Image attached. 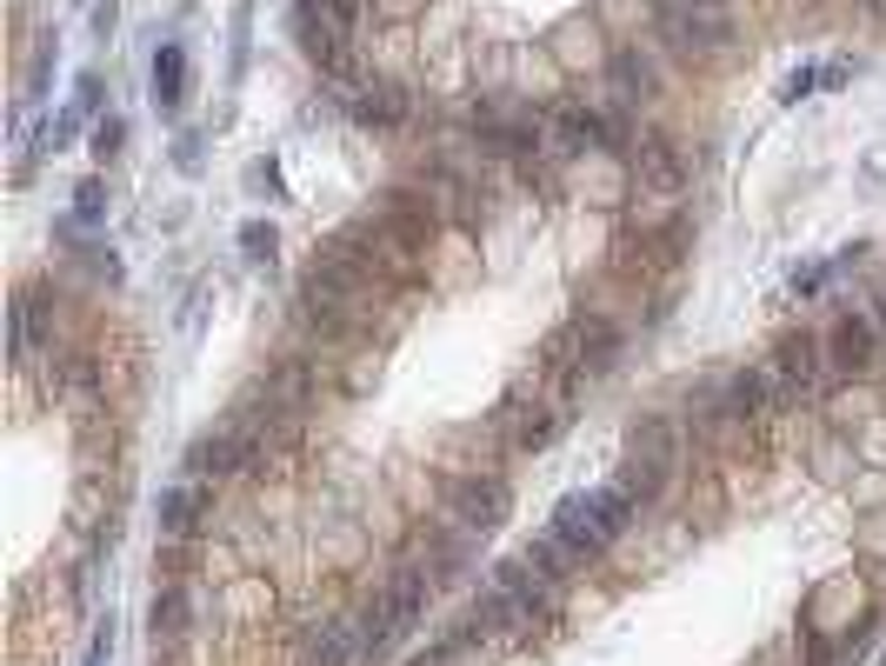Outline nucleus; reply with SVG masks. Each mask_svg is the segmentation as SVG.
<instances>
[{"label": "nucleus", "instance_id": "cd10ccee", "mask_svg": "<svg viewBox=\"0 0 886 666\" xmlns=\"http://www.w3.org/2000/svg\"><path fill=\"white\" fill-rule=\"evenodd\" d=\"M120 140H127V127H120V120H101V127H94V153H101V160H107Z\"/></svg>", "mask_w": 886, "mask_h": 666}, {"label": "nucleus", "instance_id": "39448f33", "mask_svg": "<svg viewBox=\"0 0 886 666\" xmlns=\"http://www.w3.org/2000/svg\"><path fill=\"white\" fill-rule=\"evenodd\" d=\"M773 393L780 400H807V393H820V380H827V360H820V341H807V333H786V341L773 347Z\"/></svg>", "mask_w": 886, "mask_h": 666}, {"label": "nucleus", "instance_id": "20e7f679", "mask_svg": "<svg viewBox=\"0 0 886 666\" xmlns=\"http://www.w3.org/2000/svg\"><path fill=\"white\" fill-rule=\"evenodd\" d=\"M660 27H667V41H674L680 54H720V47L734 41L727 14H713L706 0H667V8H660Z\"/></svg>", "mask_w": 886, "mask_h": 666}, {"label": "nucleus", "instance_id": "9b49d317", "mask_svg": "<svg viewBox=\"0 0 886 666\" xmlns=\"http://www.w3.org/2000/svg\"><path fill=\"white\" fill-rule=\"evenodd\" d=\"M633 174L647 181L654 194H680V187H687V166H680L674 140H660V134H647V140H640V153H633Z\"/></svg>", "mask_w": 886, "mask_h": 666}, {"label": "nucleus", "instance_id": "6ab92c4d", "mask_svg": "<svg viewBox=\"0 0 886 666\" xmlns=\"http://www.w3.org/2000/svg\"><path fill=\"white\" fill-rule=\"evenodd\" d=\"M354 659H360V620H354V627H327L307 666H354Z\"/></svg>", "mask_w": 886, "mask_h": 666}, {"label": "nucleus", "instance_id": "c756f323", "mask_svg": "<svg viewBox=\"0 0 886 666\" xmlns=\"http://www.w3.org/2000/svg\"><path fill=\"white\" fill-rule=\"evenodd\" d=\"M107 653H114V620L94 633V646H88V666H107Z\"/></svg>", "mask_w": 886, "mask_h": 666}, {"label": "nucleus", "instance_id": "393cba45", "mask_svg": "<svg viewBox=\"0 0 886 666\" xmlns=\"http://www.w3.org/2000/svg\"><path fill=\"white\" fill-rule=\"evenodd\" d=\"M827 274H840V267H827V261L793 267V294H820V287H827Z\"/></svg>", "mask_w": 886, "mask_h": 666}, {"label": "nucleus", "instance_id": "72a5a7b5", "mask_svg": "<svg viewBox=\"0 0 886 666\" xmlns=\"http://www.w3.org/2000/svg\"><path fill=\"white\" fill-rule=\"evenodd\" d=\"M873 307H879V320H886V287H879V294H873Z\"/></svg>", "mask_w": 886, "mask_h": 666}, {"label": "nucleus", "instance_id": "f03ea898", "mask_svg": "<svg viewBox=\"0 0 886 666\" xmlns=\"http://www.w3.org/2000/svg\"><path fill=\"white\" fill-rule=\"evenodd\" d=\"M633 520V493L626 486H600V493H567L553 507V533L574 540L580 553H607Z\"/></svg>", "mask_w": 886, "mask_h": 666}, {"label": "nucleus", "instance_id": "1a4fd4ad", "mask_svg": "<svg viewBox=\"0 0 886 666\" xmlns=\"http://www.w3.org/2000/svg\"><path fill=\"white\" fill-rule=\"evenodd\" d=\"M866 360H873V320L866 313H840L833 320V341H827V380L866 374Z\"/></svg>", "mask_w": 886, "mask_h": 666}, {"label": "nucleus", "instance_id": "b1692460", "mask_svg": "<svg viewBox=\"0 0 886 666\" xmlns=\"http://www.w3.org/2000/svg\"><path fill=\"white\" fill-rule=\"evenodd\" d=\"M240 254H248V261H274L280 254V233L267 220H248V227H240Z\"/></svg>", "mask_w": 886, "mask_h": 666}, {"label": "nucleus", "instance_id": "9d476101", "mask_svg": "<svg viewBox=\"0 0 886 666\" xmlns=\"http://www.w3.org/2000/svg\"><path fill=\"white\" fill-rule=\"evenodd\" d=\"M207 480H181V486H168L160 493V533H174V540H187V533H200V520H207Z\"/></svg>", "mask_w": 886, "mask_h": 666}, {"label": "nucleus", "instance_id": "6e6552de", "mask_svg": "<svg viewBox=\"0 0 886 666\" xmlns=\"http://www.w3.org/2000/svg\"><path fill=\"white\" fill-rule=\"evenodd\" d=\"M248 460H254V434H248V427L207 434V440H194V453H187V480H227L233 467H248Z\"/></svg>", "mask_w": 886, "mask_h": 666}, {"label": "nucleus", "instance_id": "2f4dec72", "mask_svg": "<svg viewBox=\"0 0 886 666\" xmlns=\"http://www.w3.org/2000/svg\"><path fill=\"white\" fill-rule=\"evenodd\" d=\"M320 8H327V14H334V21H347V27H354V21H360V0H320Z\"/></svg>", "mask_w": 886, "mask_h": 666}, {"label": "nucleus", "instance_id": "dca6fc26", "mask_svg": "<svg viewBox=\"0 0 886 666\" xmlns=\"http://www.w3.org/2000/svg\"><path fill=\"white\" fill-rule=\"evenodd\" d=\"M767 393H773V374H767V367H747V374H734V387H727V400H720V413H727V421H747V413L767 406Z\"/></svg>", "mask_w": 886, "mask_h": 666}, {"label": "nucleus", "instance_id": "423d86ee", "mask_svg": "<svg viewBox=\"0 0 886 666\" xmlns=\"http://www.w3.org/2000/svg\"><path fill=\"white\" fill-rule=\"evenodd\" d=\"M507 514H514V493H507L500 473H473V480L453 486V520H460L467 533H494Z\"/></svg>", "mask_w": 886, "mask_h": 666}, {"label": "nucleus", "instance_id": "aec40b11", "mask_svg": "<svg viewBox=\"0 0 886 666\" xmlns=\"http://www.w3.org/2000/svg\"><path fill=\"white\" fill-rule=\"evenodd\" d=\"M73 220H80V227H101V220H107V181H101V174H88V181L73 187Z\"/></svg>", "mask_w": 886, "mask_h": 666}, {"label": "nucleus", "instance_id": "a211bd4d", "mask_svg": "<svg viewBox=\"0 0 886 666\" xmlns=\"http://www.w3.org/2000/svg\"><path fill=\"white\" fill-rule=\"evenodd\" d=\"M574 333H580V374H607V367H613V354H620L613 326H600V320H580Z\"/></svg>", "mask_w": 886, "mask_h": 666}, {"label": "nucleus", "instance_id": "473e14b6", "mask_svg": "<svg viewBox=\"0 0 886 666\" xmlns=\"http://www.w3.org/2000/svg\"><path fill=\"white\" fill-rule=\"evenodd\" d=\"M181 166H187V174L200 166V134H181Z\"/></svg>", "mask_w": 886, "mask_h": 666}, {"label": "nucleus", "instance_id": "ddd939ff", "mask_svg": "<svg viewBox=\"0 0 886 666\" xmlns=\"http://www.w3.org/2000/svg\"><path fill=\"white\" fill-rule=\"evenodd\" d=\"M181 101H187V54L181 47H160V60H153V107L160 114H181Z\"/></svg>", "mask_w": 886, "mask_h": 666}, {"label": "nucleus", "instance_id": "c85d7f7f", "mask_svg": "<svg viewBox=\"0 0 886 666\" xmlns=\"http://www.w3.org/2000/svg\"><path fill=\"white\" fill-rule=\"evenodd\" d=\"M73 393H94V360H67V374H60Z\"/></svg>", "mask_w": 886, "mask_h": 666}, {"label": "nucleus", "instance_id": "4468645a", "mask_svg": "<svg viewBox=\"0 0 886 666\" xmlns=\"http://www.w3.org/2000/svg\"><path fill=\"white\" fill-rule=\"evenodd\" d=\"M347 114L360 127H400V120H407V94H400V88H360Z\"/></svg>", "mask_w": 886, "mask_h": 666}, {"label": "nucleus", "instance_id": "4be33fe9", "mask_svg": "<svg viewBox=\"0 0 886 666\" xmlns=\"http://www.w3.org/2000/svg\"><path fill=\"white\" fill-rule=\"evenodd\" d=\"M620 486H626L633 500H654V493L667 486V467H654V460H626V473H620Z\"/></svg>", "mask_w": 886, "mask_h": 666}, {"label": "nucleus", "instance_id": "2eb2a0df", "mask_svg": "<svg viewBox=\"0 0 886 666\" xmlns=\"http://www.w3.org/2000/svg\"><path fill=\"white\" fill-rule=\"evenodd\" d=\"M387 227L407 240V246H421V240L434 233V207H427L421 194H387Z\"/></svg>", "mask_w": 886, "mask_h": 666}, {"label": "nucleus", "instance_id": "5701e85b", "mask_svg": "<svg viewBox=\"0 0 886 666\" xmlns=\"http://www.w3.org/2000/svg\"><path fill=\"white\" fill-rule=\"evenodd\" d=\"M181 627H187V594L174 587L168 600H153V640H174Z\"/></svg>", "mask_w": 886, "mask_h": 666}, {"label": "nucleus", "instance_id": "0eeeda50", "mask_svg": "<svg viewBox=\"0 0 886 666\" xmlns=\"http://www.w3.org/2000/svg\"><path fill=\"white\" fill-rule=\"evenodd\" d=\"M294 34H300V47H307L313 67H327V73L347 67V21H334L320 0H300V8H294Z\"/></svg>", "mask_w": 886, "mask_h": 666}, {"label": "nucleus", "instance_id": "a878e982", "mask_svg": "<svg viewBox=\"0 0 886 666\" xmlns=\"http://www.w3.org/2000/svg\"><path fill=\"white\" fill-rule=\"evenodd\" d=\"M73 107L88 114V120L101 114V73H80V88H73Z\"/></svg>", "mask_w": 886, "mask_h": 666}, {"label": "nucleus", "instance_id": "bb28decb", "mask_svg": "<svg viewBox=\"0 0 886 666\" xmlns=\"http://www.w3.org/2000/svg\"><path fill=\"white\" fill-rule=\"evenodd\" d=\"M248 21H254V8L240 0V8H233V73H240V60H248Z\"/></svg>", "mask_w": 886, "mask_h": 666}, {"label": "nucleus", "instance_id": "7c9ffc66", "mask_svg": "<svg viewBox=\"0 0 886 666\" xmlns=\"http://www.w3.org/2000/svg\"><path fill=\"white\" fill-rule=\"evenodd\" d=\"M114 21H120V8H114V0H101V8H94V34L107 41V34H114Z\"/></svg>", "mask_w": 886, "mask_h": 666}, {"label": "nucleus", "instance_id": "f8f14e48", "mask_svg": "<svg viewBox=\"0 0 886 666\" xmlns=\"http://www.w3.org/2000/svg\"><path fill=\"white\" fill-rule=\"evenodd\" d=\"M41 333H47V294L41 287H21L14 294V360H27L41 347Z\"/></svg>", "mask_w": 886, "mask_h": 666}, {"label": "nucleus", "instance_id": "f257e3e1", "mask_svg": "<svg viewBox=\"0 0 886 666\" xmlns=\"http://www.w3.org/2000/svg\"><path fill=\"white\" fill-rule=\"evenodd\" d=\"M427 587H434V573L427 566H400L387 579V594L373 600V613L360 620V659H387L400 640H407L427 613Z\"/></svg>", "mask_w": 886, "mask_h": 666}, {"label": "nucleus", "instance_id": "412c9836", "mask_svg": "<svg viewBox=\"0 0 886 666\" xmlns=\"http://www.w3.org/2000/svg\"><path fill=\"white\" fill-rule=\"evenodd\" d=\"M553 434H560V427H553V413H540V406L514 421V447H520V453H540V447H553Z\"/></svg>", "mask_w": 886, "mask_h": 666}, {"label": "nucleus", "instance_id": "7ed1b4c3", "mask_svg": "<svg viewBox=\"0 0 886 666\" xmlns=\"http://www.w3.org/2000/svg\"><path fill=\"white\" fill-rule=\"evenodd\" d=\"M546 600H553V579L520 553V560H507L500 573H494V587H487V607H480V627H533L540 613H546Z\"/></svg>", "mask_w": 886, "mask_h": 666}, {"label": "nucleus", "instance_id": "f3484780", "mask_svg": "<svg viewBox=\"0 0 886 666\" xmlns=\"http://www.w3.org/2000/svg\"><path fill=\"white\" fill-rule=\"evenodd\" d=\"M527 560H533V566H540V573H546V579H553V587H560V579H567V573H574V566H580V560H587V553H580V547H574V540H560V533H553V527H546V533H540V540H533V547H527Z\"/></svg>", "mask_w": 886, "mask_h": 666}]
</instances>
